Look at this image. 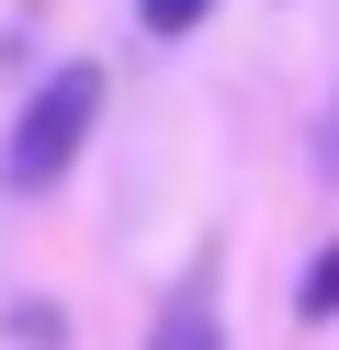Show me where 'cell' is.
<instances>
[{"instance_id":"cell-4","label":"cell","mask_w":339,"mask_h":350,"mask_svg":"<svg viewBox=\"0 0 339 350\" xmlns=\"http://www.w3.org/2000/svg\"><path fill=\"white\" fill-rule=\"evenodd\" d=\"M136 12H147V34H192L215 0H136Z\"/></svg>"},{"instance_id":"cell-3","label":"cell","mask_w":339,"mask_h":350,"mask_svg":"<svg viewBox=\"0 0 339 350\" xmlns=\"http://www.w3.org/2000/svg\"><path fill=\"white\" fill-rule=\"evenodd\" d=\"M294 305H305V317H339V249H316V260H305V282H294Z\"/></svg>"},{"instance_id":"cell-2","label":"cell","mask_w":339,"mask_h":350,"mask_svg":"<svg viewBox=\"0 0 339 350\" xmlns=\"http://www.w3.org/2000/svg\"><path fill=\"white\" fill-rule=\"evenodd\" d=\"M147 350H215V271H192L170 305H158V339Z\"/></svg>"},{"instance_id":"cell-1","label":"cell","mask_w":339,"mask_h":350,"mask_svg":"<svg viewBox=\"0 0 339 350\" xmlns=\"http://www.w3.org/2000/svg\"><path fill=\"white\" fill-rule=\"evenodd\" d=\"M90 124H102V68H57L34 102L12 113V192H57L68 170H79V147H90Z\"/></svg>"}]
</instances>
